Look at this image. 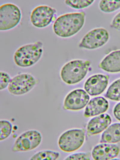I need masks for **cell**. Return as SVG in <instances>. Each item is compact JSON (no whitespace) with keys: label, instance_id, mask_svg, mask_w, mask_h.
Instances as JSON below:
<instances>
[{"label":"cell","instance_id":"obj_11","mask_svg":"<svg viewBox=\"0 0 120 160\" xmlns=\"http://www.w3.org/2000/svg\"><path fill=\"white\" fill-rule=\"evenodd\" d=\"M109 76L102 74H97L89 77L86 81L84 88L90 95L96 96L103 93L107 87Z\"/></svg>","mask_w":120,"mask_h":160},{"label":"cell","instance_id":"obj_19","mask_svg":"<svg viewBox=\"0 0 120 160\" xmlns=\"http://www.w3.org/2000/svg\"><path fill=\"white\" fill-rule=\"evenodd\" d=\"M99 7L104 12H112L120 8V0H101L99 2Z\"/></svg>","mask_w":120,"mask_h":160},{"label":"cell","instance_id":"obj_12","mask_svg":"<svg viewBox=\"0 0 120 160\" xmlns=\"http://www.w3.org/2000/svg\"><path fill=\"white\" fill-rule=\"evenodd\" d=\"M120 149L115 144L105 143L95 146L92 152L93 158L96 160H107L116 157Z\"/></svg>","mask_w":120,"mask_h":160},{"label":"cell","instance_id":"obj_15","mask_svg":"<svg viewBox=\"0 0 120 160\" xmlns=\"http://www.w3.org/2000/svg\"><path fill=\"white\" fill-rule=\"evenodd\" d=\"M99 67L110 73L120 72V50L113 51L107 55L100 63Z\"/></svg>","mask_w":120,"mask_h":160},{"label":"cell","instance_id":"obj_10","mask_svg":"<svg viewBox=\"0 0 120 160\" xmlns=\"http://www.w3.org/2000/svg\"><path fill=\"white\" fill-rule=\"evenodd\" d=\"M90 97L82 89H77L71 92L66 96L64 101V109L77 110L84 108L87 104Z\"/></svg>","mask_w":120,"mask_h":160},{"label":"cell","instance_id":"obj_17","mask_svg":"<svg viewBox=\"0 0 120 160\" xmlns=\"http://www.w3.org/2000/svg\"><path fill=\"white\" fill-rule=\"evenodd\" d=\"M60 156L59 152L51 150H44L34 154L30 158L32 160H56Z\"/></svg>","mask_w":120,"mask_h":160},{"label":"cell","instance_id":"obj_22","mask_svg":"<svg viewBox=\"0 0 120 160\" xmlns=\"http://www.w3.org/2000/svg\"><path fill=\"white\" fill-rule=\"evenodd\" d=\"M0 90H3L7 88L11 78L9 74L6 72H0Z\"/></svg>","mask_w":120,"mask_h":160},{"label":"cell","instance_id":"obj_6","mask_svg":"<svg viewBox=\"0 0 120 160\" xmlns=\"http://www.w3.org/2000/svg\"><path fill=\"white\" fill-rule=\"evenodd\" d=\"M35 77L27 73H22L13 77L7 88L9 92L14 95H21L27 93L36 86Z\"/></svg>","mask_w":120,"mask_h":160},{"label":"cell","instance_id":"obj_13","mask_svg":"<svg viewBox=\"0 0 120 160\" xmlns=\"http://www.w3.org/2000/svg\"><path fill=\"white\" fill-rule=\"evenodd\" d=\"M111 122L110 116L107 113L102 114L92 118L87 125L88 134L92 135L101 132L107 128Z\"/></svg>","mask_w":120,"mask_h":160},{"label":"cell","instance_id":"obj_21","mask_svg":"<svg viewBox=\"0 0 120 160\" xmlns=\"http://www.w3.org/2000/svg\"><path fill=\"white\" fill-rule=\"evenodd\" d=\"M94 0H66L65 4L68 6L76 9L86 8L91 5Z\"/></svg>","mask_w":120,"mask_h":160},{"label":"cell","instance_id":"obj_23","mask_svg":"<svg viewBox=\"0 0 120 160\" xmlns=\"http://www.w3.org/2000/svg\"><path fill=\"white\" fill-rule=\"evenodd\" d=\"M89 153L80 152L71 154L65 158V160H90Z\"/></svg>","mask_w":120,"mask_h":160},{"label":"cell","instance_id":"obj_1","mask_svg":"<svg viewBox=\"0 0 120 160\" xmlns=\"http://www.w3.org/2000/svg\"><path fill=\"white\" fill-rule=\"evenodd\" d=\"M85 14L83 12L66 14L58 17L53 25L54 33L62 38L71 37L77 33L84 24Z\"/></svg>","mask_w":120,"mask_h":160},{"label":"cell","instance_id":"obj_14","mask_svg":"<svg viewBox=\"0 0 120 160\" xmlns=\"http://www.w3.org/2000/svg\"><path fill=\"white\" fill-rule=\"evenodd\" d=\"M109 107L108 101L101 96L91 99L86 106L84 113L87 117L95 116L105 112Z\"/></svg>","mask_w":120,"mask_h":160},{"label":"cell","instance_id":"obj_3","mask_svg":"<svg viewBox=\"0 0 120 160\" xmlns=\"http://www.w3.org/2000/svg\"><path fill=\"white\" fill-rule=\"evenodd\" d=\"M90 65L88 60L76 59L70 61L62 68L60 74L61 79L68 84L78 83L85 77Z\"/></svg>","mask_w":120,"mask_h":160},{"label":"cell","instance_id":"obj_18","mask_svg":"<svg viewBox=\"0 0 120 160\" xmlns=\"http://www.w3.org/2000/svg\"><path fill=\"white\" fill-rule=\"evenodd\" d=\"M105 97L113 101H120V79L115 81L110 86Z\"/></svg>","mask_w":120,"mask_h":160},{"label":"cell","instance_id":"obj_8","mask_svg":"<svg viewBox=\"0 0 120 160\" xmlns=\"http://www.w3.org/2000/svg\"><path fill=\"white\" fill-rule=\"evenodd\" d=\"M109 38V33L106 29L95 28L86 34L80 41L79 46L89 50L97 49L106 44Z\"/></svg>","mask_w":120,"mask_h":160},{"label":"cell","instance_id":"obj_4","mask_svg":"<svg viewBox=\"0 0 120 160\" xmlns=\"http://www.w3.org/2000/svg\"><path fill=\"white\" fill-rule=\"evenodd\" d=\"M42 139L39 131L34 129L26 131L16 139L11 147L13 152H23L33 150L38 147Z\"/></svg>","mask_w":120,"mask_h":160},{"label":"cell","instance_id":"obj_7","mask_svg":"<svg viewBox=\"0 0 120 160\" xmlns=\"http://www.w3.org/2000/svg\"><path fill=\"white\" fill-rule=\"evenodd\" d=\"M21 12L19 8L14 4H4L0 7V30H7L16 26L21 18Z\"/></svg>","mask_w":120,"mask_h":160},{"label":"cell","instance_id":"obj_25","mask_svg":"<svg viewBox=\"0 0 120 160\" xmlns=\"http://www.w3.org/2000/svg\"><path fill=\"white\" fill-rule=\"evenodd\" d=\"M113 113L116 118L120 121V102L115 107L113 110Z\"/></svg>","mask_w":120,"mask_h":160},{"label":"cell","instance_id":"obj_9","mask_svg":"<svg viewBox=\"0 0 120 160\" xmlns=\"http://www.w3.org/2000/svg\"><path fill=\"white\" fill-rule=\"evenodd\" d=\"M56 12L55 9L47 5L38 6L31 12L30 18L31 22L36 27H45L51 23Z\"/></svg>","mask_w":120,"mask_h":160},{"label":"cell","instance_id":"obj_24","mask_svg":"<svg viewBox=\"0 0 120 160\" xmlns=\"http://www.w3.org/2000/svg\"><path fill=\"white\" fill-rule=\"evenodd\" d=\"M111 26L113 28L120 31V12L113 18L111 22Z\"/></svg>","mask_w":120,"mask_h":160},{"label":"cell","instance_id":"obj_20","mask_svg":"<svg viewBox=\"0 0 120 160\" xmlns=\"http://www.w3.org/2000/svg\"><path fill=\"white\" fill-rule=\"evenodd\" d=\"M12 130L11 122L7 120L0 121V141H3L8 138L11 134Z\"/></svg>","mask_w":120,"mask_h":160},{"label":"cell","instance_id":"obj_16","mask_svg":"<svg viewBox=\"0 0 120 160\" xmlns=\"http://www.w3.org/2000/svg\"><path fill=\"white\" fill-rule=\"evenodd\" d=\"M120 141V123L110 126L102 133L101 143H115Z\"/></svg>","mask_w":120,"mask_h":160},{"label":"cell","instance_id":"obj_5","mask_svg":"<svg viewBox=\"0 0 120 160\" xmlns=\"http://www.w3.org/2000/svg\"><path fill=\"white\" fill-rule=\"evenodd\" d=\"M85 138V133L82 129H76L67 130L60 136L58 141L59 148L66 152H71L80 148L82 145Z\"/></svg>","mask_w":120,"mask_h":160},{"label":"cell","instance_id":"obj_2","mask_svg":"<svg viewBox=\"0 0 120 160\" xmlns=\"http://www.w3.org/2000/svg\"><path fill=\"white\" fill-rule=\"evenodd\" d=\"M43 53V44L40 41H37L18 48L14 53V60L19 67H30L39 60Z\"/></svg>","mask_w":120,"mask_h":160}]
</instances>
